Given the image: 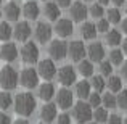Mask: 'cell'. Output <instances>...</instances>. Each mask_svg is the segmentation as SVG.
Here are the masks:
<instances>
[{
    "instance_id": "1",
    "label": "cell",
    "mask_w": 127,
    "mask_h": 124,
    "mask_svg": "<svg viewBox=\"0 0 127 124\" xmlns=\"http://www.w3.org/2000/svg\"><path fill=\"white\" fill-rule=\"evenodd\" d=\"M13 105H15L16 115L24 116V118H26V116H31L32 113H34L37 102H35V98H34V95H32V93L21 92V93H18V95L15 97Z\"/></svg>"
},
{
    "instance_id": "2",
    "label": "cell",
    "mask_w": 127,
    "mask_h": 124,
    "mask_svg": "<svg viewBox=\"0 0 127 124\" xmlns=\"http://www.w3.org/2000/svg\"><path fill=\"white\" fill-rule=\"evenodd\" d=\"M18 71H16L13 66L5 65L2 69H0V85H2L3 90H13L18 85Z\"/></svg>"
},
{
    "instance_id": "3",
    "label": "cell",
    "mask_w": 127,
    "mask_h": 124,
    "mask_svg": "<svg viewBox=\"0 0 127 124\" xmlns=\"http://www.w3.org/2000/svg\"><path fill=\"white\" fill-rule=\"evenodd\" d=\"M92 106L89 103H85L84 100L77 102L72 108V118L76 119V123L79 124H84V123H89L92 119Z\"/></svg>"
},
{
    "instance_id": "4",
    "label": "cell",
    "mask_w": 127,
    "mask_h": 124,
    "mask_svg": "<svg viewBox=\"0 0 127 124\" xmlns=\"http://www.w3.org/2000/svg\"><path fill=\"white\" fill-rule=\"evenodd\" d=\"M39 74H37V69H32V68H24L19 74L18 81L23 87L26 89H35L39 85Z\"/></svg>"
},
{
    "instance_id": "5",
    "label": "cell",
    "mask_w": 127,
    "mask_h": 124,
    "mask_svg": "<svg viewBox=\"0 0 127 124\" xmlns=\"http://www.w3.org/2000/svg\"><path fill=\"white\" fill-rule=\"evenodd\" d=\"M21 58L24 63H28V65H34V63L39 61V47L35 45L34 42H28L23 45L21 48Z\"/></svg>"
},
{
    "instance_id": "6",
    "label": "cell",
    "mask_w": 127,
    "mask_h": 124,
    "mask_svg": "<svg viewBox=\"0 0 127 124\" xmlns=\"http://www.w3.org/2000/svg\"><path fill=\"white\" fill-rule=\"evenodd\" d=\"M56 76H58V81H60V84H63L64 87L72 85V84L76 82V79H77L76 69L72 68V66H69V65L61 66V68H60L58 71H56Z\"/></svg>"
},
{
    "instance_id": "7",
    "label": "cell",
    "mask_w": 127,
    "mask_h": 124,
    "mask_svg": "<svg viewBox=\"0 0 127 124\" xmlns=\"http://www.w3.org/2000/svg\"><path fill=\"white\" fill-rule=\"evenodd\" d=\"M37 74L39 78H43L45 81H50L56 76V66H55V61L53 60H42L39 61V68H37Z\"/></svg>"
},
{
    "instance_id": "8",
    "label": "cell",
    "mask_w": 127,
    "mask_h": 124,
    "mask_svg": "<svg viewBox=\"0 0 127 124\" xmlns=\"http://www.w3.org/2000/svg\"><path fill=\"white\" fill-rule=\"evenodd\" d=\"M48 53L50 56H52L53 60H56V61H60V60H64L66 56H68V43L64 41H53L50 43L48 47Z\"/></svg>"
},
{
    "instance_id": "9",
    "label": "cell",
    "mask_w": 127,
    "mask_h": 124,
    "mask_svg": "<svg viewBox=\"0 0 127 124\" xmlns=\"http://www.w3.org/2000/svg\"><path fill=\"white\" fill-rule=\"evenodd\" d=\"M0 58H2L3 61H6V63L15 61V60L18 58V47H16V43L6 41L2 47H0Z\"/></svg>"
},
{
    "instance_id": "10",
    "label": "cell",
    "mask_w": 127,
    "mask_h": 124,
    "mask_svg": "<svg viewBox=\"0 0 127 124\" xmlns=\"http://www.w3.org/2000/svg\"><path fill=\"white\" fill-rule=\"evenodd\" d=\"M68 55L72 61H81L85 56V45L81 41H72L68 43Z\"/></svg>"
},
{
    "instance_id": "11",
    "label": "cell",
    "mask_w": 127,
    "mask_h": 124,
    "mask_svg": "<svg viewBox=\"0 0 127 124\" xmlns=\"http://www.w3.org/2000/svg\"><path fill=\"white\" fill-rule=\"evenodd\" d=\"M85 53L89 55L90 61L92 63H100L105 58V47L100 42H93L89 45V48H85Z\"/></svg>"
},
{
    "instance_id": "12",
    "label": "cell",
    "mask_w": 127,
    "mask_h": 124,
    "mask_svg": "<svg viewBox=\"0 0 127 124\" xmlns=\"http://www.w3.org/2000/svg\"><path fill=\"white\" fill-rule=\"evenodd\" d=\"M72 103H74V98H72L71 90H68L66 87L60 89L58 93H56V105H58L61 110H68V108L72 106Z\"/></svg>"
},
{
    "instance_id": "13",
    "label": "cell",
    "mask_w": 127,
    "mask_h": 124,
    "mask_svg": "<svg viewBox=\"0 0 127 124\" xmlns=\"http://www.w3.org/2000/svg\"><path fill=\"white\" fill-rule=\"evenodd\" d=\"M31 34H32V29H31V26H29V23H26V21H19L18 24L15 26V29H13V36H15V39L19 41V42H26L31 37Z\"/></svg>"
},
{
    "instance_id": "14",
    "label": "cell",
    "mask_w": 127,
    "mask_h": 124,
    "mask_svg": "<svg viewBox=\"0 0 127 124\" xmlns=\"http://www.w3.org/2000/svg\"><path fill=\"white\" fill-rule=\"evenodd\" d=\"M69 6H71V11H69L71 13V18L76 23H82L87 18V15H89V10H87V6L82 2H74Z\"/></svg>"
},
{
    "instance_id": "15",
    "label": "cell",
    "mask_w": 127,
    "mask_h": 124,
    "mask_svg": "<svg viewBox=\"0 0 127 124\" xmlns=\"http://www.w3.org/2000/svg\"><path fill=\"white\" fill-rule=\"evenodd\" d=\"M52 32H53V29L50 24H47V23H37L34 34H35V39L40 43H45L52 39Z\"/></svg>"
},
{
    "instance_id": "16",
    "label": "cell",
    "mask_w": 127,
    "mask_h": 124,
    "mask_svg": "<svg viewBox=\"0 0 127 124\" xmlns=\"http://www.w3.org/2000/svg\"><path fill=\"white\" fill-rule=\"evenodd\" d=\"M74 28H72V21L71 19H66V18H61V19H56V24H55V32L60 36V37H69L72 34Z\"/></svg>"
},
{
    "instance_id": "17",
    "label": "cell",
    "mask_w": 127,
    "mask_h": 124,
    "mask_svg": "<svg viewBox=\"0 0 127 124\" xmlns=\"http://www.w3.org/2000/svg\"><path fill=\"white\" fill-rule=\"evenodd\" d=\"M56 116H58V110H56L55 103H45L40 108V119L45 124L53 123L56 119Z\"/></svg>"
},
{
    "instance_id": "18",
    "label": "cell",
    "mask_w": 127,
    "mask_h": 124,
    "mask_svg": "<svg viewBox=\"0 0 127 124\" xmlns=\"http://www.w3.org/2000/svg\"><path fill=\"white\" fill-rule=\"evenodd\" d=\"M23 15L28 19H32V21H34V19H37L39 15H40V8H39V5L34 0H29V2L23 6Z\"/></svg>"
},
{
    "instance_id": "19",
    "label": "cell",
    "mask_w": 127,
    "mask_h": 124,
    "mask_svg": "<svg viewBox=\"0 0 127 124\" xmlns=\"http://www.w3.org/2000/svg\"><path fill=\"white\" fill-rule=\"evenodd\" d=\"M55 95V85L52 82H43L39 85V97L43 102H50Z\"/></svg>"
},
{
    "instance_id": "20",
    "label": "cell",
    "mask_w": 127,
    "mask_h": 124,
    "mask_svg": "<svg viewBox=\"0 0 127 124\" xmlns=\"http://www.w3.org/2000/svg\"><path fill=\"white\" fill-rule=\"evenodd\" d=\"M3 13H5L6 19H10V21H18L19 15H21V10H19V6L16 5L15 2H10V3H6V5H5Z\"/></svg>"
},
{
    "instance_id": "21",
    "label": "cell",
    "mask_w": 127,
    "mask_h": 124,
    "mask_svg": "<svg viewBox=\"0 0 127 124\" xmlns=\"http://www.w3.org/2000/svg\"><path fill=\"white\" fill-rule=\"evenodd\" d=\"M76 84V95L79 97L81 100L87 98L92 92V85H90L89 81H79V82H74Z\"/></svg>"
},
{
    "instance_id": "22",
    "label": "cell",
    "mask_w": 127,
    "mask_h": 124,
    "mask_svg": "<svg viewBox=\"0 0 127 124\" xmlns=\"http://www.w3.org/2000/svg\"><path fill=\"white\" fill-rule=\"evenodd\" d=\"M43 15H45L50 21H56V19L60 18V15H61V13H60V6L56 5V3H52V2L45 3V6H43Z\"/></svg>"
},
{
    "instance_id": "23",
    "label": "cell",
    "mask_w": 127,
    "mask_h": 124,
    "mask_svg": "<svg viewBox=\"0 0 127 124\" xmlns=\"http://www.w3.org/2000/svg\"><path fill=\"white\" fill-rule=\"evenodd\" d=\"M105 34H106V43L111 45V47L119 45L121 41H122V36H121V32H119L118 29H108Z\"/></svg>"
},
{
    "instance_id": "24",
    "label": "cell",
    "mask_w": 127,
    "mask_h": 124,
    "mask_svg": "<svg viewBox=\"0 0 127 124\" xmlns=\"http://www.w3.org/2000/svg\"><path fill=\"white\" fill-rule=\"evenodd\" d=\"M81 36L84 39H87V41H90V39H93L96 36V28L93 23H84V24L81 26Z\"/></svg>"
},
{
    "instance_id": "25",
    "label": "cell",
    "mask_w": 127,
    "mask_h": 124,
    "mask_svg": "<svg viewBox=\"0 0 127 124\" xmlns=\"http://www.w3.org/2000/svg\"><path fill=\"white\" fill-rule=\"evenodd\" d=\"M79 73H81L84 78H89V76H93V63L90 60H84L82 58L79 61Z\"/></svg>"
},
{
    "instance_id": "26",
    "label": "cell",
    "mask_w": 127,
    "mask_h": 124,
    "mask_svg": "<svg viewBox=\"0 0 127 124\" xmlns=\"http://www.w3.org/2000/svg\"><path fill=\"white\" fill-rule=\"evenodd\" d=\"M108 82H106V85H108L109 92H119V90L122 89V79L119 78V76H108Z\"/></svg>"
},
{
    "instance_id": "27",
    "label": "cell",
    "mask_w": 127,
    "mask_h": 124,
    "mask_svg": "<svg viewBox=\"0 0 127 124\" xmlns=\"http://www.w3.org/2000/svg\"><path fill=\"white\" fill-rule=\"evenodd\" d=\"M13 105V97L8 90L0 92V110H8Z\"/></svg>"
},
{
    "instance_id": "28",
    "label": "cell",
    "mask_w": 127,
    "mask_h": 124,
    "mask_svg": "<svg viewBox=\"0 0 127 124\" xmlns=\"http://www.w3.org/2000/svg\"><path fill=\"white\" fill-rule=\"evenodd\" d=\"M92 118L95 119L96 123H106V119H108V110L105 108V106H96L95 111L92 113Z\"/></svg>"
},
{
    "instance_id": "29",
    "label": "cell",
    "mask_w": 127,
    "mask_h": 124,
    "mask_svg": "<svg viewBox=\"0 0 127 124\" xmlns=\"http://www.w3.org/2000/svg\"><path fill=\"white\" fill-rule=\"evenodd\" d=\"M11 36H13V29H11V26H10L6 21L0 23V41L6 42L10 37H11Z\"/></svg>"
},
{
    "instance_id": "30",
    "label": "cell",
    "mask_w": 127,
    "mask_h": 124,
    "mask_svg": "<svg viewBox=\"0 0 127 124\" xmlns=\"http://www.w3.org/2000/svg\"><path fill=\"white\" fill-rule=\"evenodd\" d=\"M90 85H92V89H95V92L100 93L101 90H105L106 82H105V79H103V76H92Z\"/></svg>"
},
{
    "instance_id": "31",
    "label": "cell",
    "mask_w": 127,
    "mask_h": 124,
    "mask_svg": "<svg viewBox=\"0 0 127 124\" xmlns=\"http://www.w3.org/2000/svg\"><path fill=\"white\" fill-rule=\"evenodd\" d=\"M122 61H124V53H122V50H111L109 52V63L111 65H122Z\"/></svg>"
},
{
    "instance_id": "32",
    "label": "cell",
    "mask_w": 127,
    "mask_h": 124,
    "mask_svg": "<svg viewBox=\"0 0 127 124\" xmlns=\"http://www.w3.org/2000/svg\"><path fill=\"white\" fill-rule=\"evenodd\" d=\"M101 103L106 110L108 108H116V95H113V92H106L101 97Z\"/></svg>"
},
{
    "instance_id": "33",
    "label": "cell",
    "mask_w": 127,
    "mask_h": 124,
    "mask_svg": "<svg viewBox=\"0 0 127 124\" xmlns=\"http://www.w3.org/2000/svg\"><path fill=\"white\" fill-rule=\"evenodd\" d=\"M106 16H108V21L113 23V24H118L119 21H121V11H119L118 8H109L108 11H106Z\"/></svg>"
},
{
    "instance_id": "34",
    "label": "cell",
    "mask_w": 127,
    "mask_h": 124,
    "mask_svg": "<svg viewBox=\"0 0 127 124\" xmlns=\"http://www.w3.org/2000/svg\"><path fill=\"white\" fill-rule=\"evenodd\" d=\"M116 106H119L121 110H127V90H119L116 97Z\"/></svg>"
},
{
    "instance_id": "35",
    "label": "cell",
    "mask_w": 127,
    "mask_h": 124,
    "mask_svg": "<svg viewBox=\"0 0 127 124\" xmlns=\"http://www.w3.org/2000/svg\"><path fill=\"white\" fill-rule=\"evenodd\" d=\"M89 98V105L92 106V108H96V106H100L101 105V95H100L98 92H90V95L87 97Z\"/></svg>"
},
{
    "instance_id": "36",
    "label": "cell",
    "mask_w": 127,
    "mask_h": 124,
    "mask_svg": "<svg viewBox=\"0 0 127 124\" xmlns=\"http://www.w3.org/2000/svg\"><path fill=\"white\" fill-rule=\"evenodd\" d=\"M89 13L93 16V18H101V16L105 15V10H103V6L100 5V3H95V5H92V6H90Z\"/></svg>"
},
{
    "instance_id": "37",
    "label": "cell",
    "mask_w": 127,
    "mask_h": 124,
    "mask_svg": "<svg viewBox=\"0 0 127 124\" xmlns=\"http://www.w3.org/2000/svg\"><path fill=\"white\" fill-rule=\"evenodd\" d=\"M100 71H101V76H111L113 74V65L109 61H100Z\"/></svg>"
},
{
    "instance_id": "38",
    "label": "cell",
    "mask_w": 127,
    "mask_h": 124,
    "mask_svg": "<svg viewBox=\"0 0 127 124\" xmlns=\"http://www.w3.org/2000/svg\"><path fill=\"white\" fill-rule=\"evenodd\" d=\"M96 32H106L109 29V21L108 19H103V18H100V21L96 23Z\"/></svg>"
},
{
    "instance_id": "39",
    "label": "cell",
    "mask_w": 127,
    "mask_h": 124,
    "mask_svg": "<svg viewBox=\"0 0 127 124\" xmlns=\"http://www.w3.org/2000/svg\"><path fill=\"white\" fill-rule=\"evenodd\" d=\"M106 124H122V118L119 115H111L106 119Z\"/></svg>"
},
{
    "instance_id": "40",
    "label": "cell",
    "mask_w": 127,
    "mask_h": 124,
    "mask_svg": "<svg viewBox=\"0 0 127 124\" xmlns=\"http://www.w3.org/2000/svg\"><path fill=\"white\" fill-rule=\"evenodd\" d=\"M58 118V121H56V124H71V116L66 115V113H63V115L56 116Z\"/></svg>"
},
{
    "instance_id": "41",
    "label": "cell",
    "mask_w": 127,
    "mask_h": 124,
    "mask_svg": "<svg viewBox=\"0 0 127 124\" xmlns=\"http://www.w3.org/2000/svg\"><path fill=\"white\" fill-rule=\"evenodd\" d=\"M0 124H11V119H10V116L5 115V113H0Z\"/></svg>"
},
{
    "instance_id": "42",
    "label": "cell",
    "mask_w": 127,
    "mask_h": 124,
    "mask_svg": "<svg viewBox=\"0 0 127 124\" xmlns=\"http://www.w3.org/2000/svg\"><path fill=\"white\" fill-rule=\"evenodd\" d=\"M56 5L61 6V8H68L71 5V0H56Z\"/></svg>"
},
{
    "instance_id": "43",
    "label": "cell",
    "mask_w": 127,
    "mask_h": 124,
    "mask_svg": "<svg viewBox=\"0 0 127 124\" xmlns=\"http://www.w3.org/2000/svg\"><path fill=\"white\" fill-rule=\"evenodd\" d=\"M121 74L124 78V81L127 82V61H122V68H121Z\"/></svg>"
},
{
    "instance_id": "44",
    "label": "cell",
    "mask_w": 127,
    "mask_h": 124,
    "mask_svg": "<svg viewBox=\"0 0 127 124\" xmlns=\"http://www.w3.org/2000/svg\"><path fill=\"white\" fill-rule=\"evenodd\" d=\"M119 23H121L122 32H126V34H127V18H126V19H122V21H119Z\"/></svg>"
},
{
    "instance_id": "45",
    "label": "cell",
    "mask_w": 127,
    "mask_h": 124,
    "mask_svg": "<svg viewBox=\"0 0 127 124\" xmlns=\"http://www.w3.org/2000/svg\"><path fill=\"white\" fill-rule=\"evenodd\" d=\"M13 124H29V121H28V119H24V118H21V119H16Z\"/></svg>"
},
{
    "instance_id": "46",
    "label": "cell",
    "mask_w": 127,
    "mask_h": 124,
    "mask_svg": "<svg viewBox=\"0 0 127 124\" xmlns=\"http://www.w3.org/2000/svg\"><path fill=\"white\" fill-rule=\"evenodd\" d=\"M121 42H122V53L127 55V39L126 41H121Z\"/></svg>"
},
{
    "instance_id": "47",
    "label": "cell",
    "mask_w": 127,
    "mask_h": 124,
    "mask_svg": "<svg viewBox=\"0 0 127 124\" xmlns=\"http://www.w3.org/2000/svg\"><path fill=\"white\" fill-rule=\"evenodd\" d=\"M109 2H113V3H114L116 6H121L122 3H124V0H109Z\"/></svg>"
},
{
    "instance_id": "48",
    "label": "cell",
    "mask_w": 127,
    "mask_h": 124,
    "mask_svg": "<svg viewBox=\"0 0 127 124\" xmlns=\"http://www.w3.org/2000/svg\"><path fill=\"white\" fill-rule=\"evenodd\" d=\"M98 3L101 6H105V5H108V3H109V0H98Z\"/></svg>"
},
{
    "instance_id": "49",
    "label": "cell",
    "mask_w": 127,
    "mask_h": 124,
    "mask_svg": "<svg viewBox=\"0 0 127 124\" xmlns=\"http://www.w3.org/2000/svg\"><path fill=\"white\" fill-rule=\"evenodd\" d=\"M122 124H127V118H126V119H124V123H122Z\"/></svg>"
},
{
    "instance_id": "50",
    "label": "cell",
    "mask_w": 127,
    "mask_h": 124,
    "mask_svg": "<svg viewBox=\"0 0 127 124\" xmlns=\"http://www.w3.org/2000/svg\"><path fill=\"white\" fill-rule=\"evenodd\" d=\"M89 124H98V123H89Z\"/></svg>"
},
{
    "instance_id": "51",
    "label": "cell",
    "mask_w": 127,
    "mask_h": 124,
    "mask_svg": "<svg viewBox=\"0 0 127 124\" xmlns=\"http://www.w3.org/2000/svg\"><path fill=\"white\" fill-rule=\"evenodd\" d=\"M126 11H127V3H126Z\"/></svg>"
},
{
    "instance_id": "52",
    "label": "cell",
    "mask_w": 127,
    "mask_h": 124,
    "mask_svg": "<svg viewBox=\"0 0 127 124\" xmlns=\"http://www.w3.org/2000/svg\"><path fill=\"white\" fill-rule=\"evenodd\" d=\"M0 18H2V11H0Z\"/></svg>"
},
{
    "instance_id": "53",
    "label": "cell",
    "mask_w": 127,
    "mask_h": 124,
    "mask_svg": "<svg viewBox=\"0 0 127 124\" xmlns=\"http://www.w3.org/2000/svg\"><path fill=\"white\" fill-rule=\"evenodd\" d=\"M85 2H92V0H85Z\"/></svg>"
},
{
    "instance_id": "54",
    "label": "cell",
    "mask_w": 127,
    "mask_h": 124,
    "mask_svg": "<svg viewBox=\"0 0 127 124\" xmlns=\"http://www.w3.org/2000/svg\"><path fill=\"white\" fill-rule=\"evenodd\" d=\"M39 124H43V123H39Z\"/></svg>"
},
{
    "instance_id": "55",
    "label": "cell",
    "mask_w": 127,
    "mask_h": 124,
    "mask_svg": "<svg viewBox=\"0 0 127 124\" xmlns=\"http://www.w3.org/2000/svg\"><path fill=\"white\" fill-rule=\"evenodd\" d=\"M0 3H2V0H0Z\"/></svg>"
}]
</instances>
